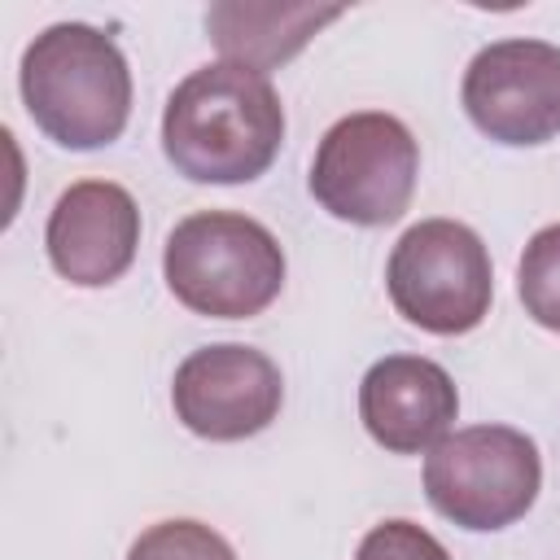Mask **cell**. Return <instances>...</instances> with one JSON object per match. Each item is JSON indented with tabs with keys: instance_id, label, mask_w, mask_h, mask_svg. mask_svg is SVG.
<instances>
[{
	"instance_id": "1",
	"label": "cell",
	"mask_w": 560,
	"mask_h": 560,
	"mask_svg": "<svg viewBox=\"0 0 560 560\" xmlns=\"http://www.w3.org/2000/svg\"><path fill=\"white\" fill-rule=\"evenodd\" d=\"M284 144V105L267 74L232 61L192 70L162 109V153L192 184H249Z\"/></svg>"
},
{
	"instance_id": "2",
	"label": "cell",
	"mask_w": 560,
	"mask_h": 560,
	"mask_svg": "<svg viewBox=\"0 0 560 560\" xmlns=\"http://www.w3.org/2000/svg\"><path fill=\"white\" fill-rule=\"evenodd\" d=\"M18 83L31 122L61 149H105L127 131V57L105 31L88 22H57L39 31L22 52Z\"/></svg>"
},
{
	"instance_id": "3",
	"label": "cell",
	"mask_w": 560,
	"mask_h": 560,
	"mask_svg": "<svg viewBox=\"0 0 560 560\" xmlns=\"http://www.w3.org/2000/svg\"><path fill=\"white\" fill-rule=\"evenodd\" d=\"M162 276L175 302L206 319H254L284 289V249L249 214L197 210L171 228Z\"/></svg>"
},
{
	"instance_id": "4",
	"label": "cell",
	"mask_w": 560,
	"mask_h": 560,
	"mask_svg": "<svg viewBox=\"0 0 560 560\" xmlns=\"http://www.w3.org/2000/svg\"><path fill=\"white\" fill-rule=\"evenodd\" d=\"M542 490V455L512 424H472L446 433L424 455L429 503L472 534L516 525Z\"/></svg>"
},
{
	"instance_id": "5",
	"label": "cell",
	"mask_w": 560,
	"mask_h": 560,
	"mask_svg": "<svg viewBox=\"0 0 560 560\" xmlns=\"http://www.w3.org/2000/svg\"><path fill=\"white\" fill-rule=\"evenodd\" d=\"M420 175V144L402 118L363 109L337 118L311 162V197L341 223L389 228L407 214Z\"/></svg>"
},
{
	"instance_id": "6",
	"label": "cell",
	"mask_w": 560,
	"mask_h": 560,
	"mask_svg": "<svg viewBox=\"0 0 560 560\" xmlns=\"http://www.w3.org/2000/svg\"><path fill=\"white\" fill-rule=\"evenodd\" d=\"M385 289L407 324L433 337L472 332L494 298L490 249L459 219H420L389 249Z\"/></svg>"
},
{
	"instance_id": "7",
	"label": "cell",
	"mask_w": 560,
	"mask_h": 560,
	"mask_svg": "<svg viewBox=\"0 0 560 560\" xmlns=\"http://www.w3.org/2000/svg\"><path fill=\"white\" fill-rule=\"evenodd\" d=\"M472 127L508 149H534L560 136V48L547 39L486 44L459 88Z\"/></svg>"
},
{
	"instance_id": "8",
	"label": "cell",
	"mask_w": 560,
	"mask_h": 560,
	"mask_svg": "<svg viewBox=\"0 0 560 560\" xmlns=\"http://www.w3.org/2000/svg\"><path fill=\"white\" fill-rule=\"evenodd\" d=\"M284 402L280 368L241 341L192 350L171 381L175 420L206 442H245L262 433Z\"/></svg>"
},
{
	"instance_id": "9",
	"label": "cell",
	"mask_w": 560,
	"mask_h": 560,
	"mask_svg": "<svg viewBox=\"0 0 560 560\" xmlns=\"http://www.w3.org/2000/svg\"><path fill=\"white\" fill-rule=\"evenodd\" d=\"M48 262L79 289H105L127 276L140 249V206L114 179L70 184L44 228Z\"/></svg>"
},
{
	"instance_id": "10",
	"label": "cell",
	"mask_w": 560,
	"mask_h": 560,
	"mask_svg": "<svg viewBox=\"0 0 560 560\" xmlns=\"http://www.w3.org/2000/svg\"><path fill=\"white\" fill-rule=\"evenodd\" d=\"M455 416V381L424 354H385L359 381V420L389 455H429L451 433Z\"/></svg>"
},
{
	"instance_id": "11",
	"label": "cell",
	"mask_w": 560,
	"mask_h": 560,
	"mask_svg": "<svg viewBox=\"0 0 560 560\" xmlns=\"http://www.w3.org/2000/svg\"><path fill=\"white\" fill-rule=\"evenodd\" d=\"M346 9L341 4H241V0H223L206 9V31L214 39V48L223 52V61L232 66H249L258 74L284 66L289 57H298L311 35L328 22H337Z\"/></svg>"
},
{
	"instance_id": "12",
	"label": "cell",
	"mask_w": 560,
	"mask_h": 560,
	"mask_svg": "<svg viewBox=\"0 0 560 560\" xmlns=\"http://www.w3.org/2000/svg\"><path fill=\"white\" fill-rule=\"evenodd\" d=\"M516 293L538 328L560 332V223H547L529 236L516 267Z\"/></svg>"
},
{
	"instance_id": "13",
	"label": "cell",
	"mask_w": 560,
	"mask_h": 560,
	"mask_svg": "<svg viewBox=\"0 0 560 560\" xmlns=\"http://www.w3.org/2000/svg\"><path fill=\"white\" fill-rule=\"evenodd\" d=\"M127 560H236V551H232V542H228L223 534H214L210 525L179 516V521H158V525H149V529L131 542Z\"/></svg>"
},
{
	"instance_id": "14",
	"label": "cell",
	"mask_w": 560,
	"mask_h": 560,
	"mask_svg": "<svg viewBox=\"0 0 560 560\" xmlns=\"http://www.w3.org/2000/svg\"><path fill=\"white\" fill-rule=\"evenodd\" d=\"M354 560H451V551L416 521H381L363 534Z\"/></svg>"
}]
</instances>
